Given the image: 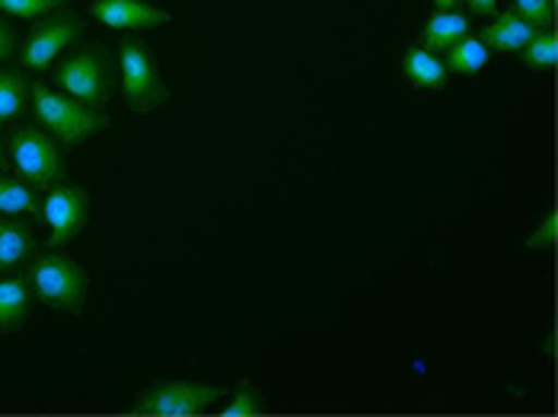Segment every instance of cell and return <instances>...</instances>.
<instances>
[{"label": "cell", "instance_id": "obj_1", "mask_svg": "<svg viewBox=\"0 0 558 417\" xmlns=\"http://www.w3.org/2000/svg\"><path fill=\"white\" fill-rule=\"evenodd\" d=\"M29 102H33L36 122H39L61 147L86 144L89 137H96L99 131L109 127V119H106L102 109H93V106H86V102H77L74 96L58 93V89H51V86L45 84H33Z\"/></svg>", "mask_w": 558, "mask_h": 417}, {"label": "cell", "instance_id": "obj_2", "mask_svg": "<svg viewBox=\"0 0 558 417\" xmlns=\"http://www.w3.org/2000/svg\"><path fill=\"white\" fill-rule=\"evenodd\" d=\"M119 84H122L125 106L137 115L154 112L170 99V86L160 77L154 51L134 36L122 39L119 45Z\"/></svg>", "mask_w": 558, "mask_h": 417}, {"label": "cell", "instance_id": "obj_3", "mask_svg": "<svg viewBox=\"0 0 558 417\" xmlns=\"http://www.w3.org/2000/svg\"><path fill=\"white\" fill-rule=\"evenodd\" d=\"M29 284L43 303H48L51 309H61V312H81L86 303V291H89V278L84 268L61 252H48V255L36 258V265L29 271Z\"/></svg>", "mask_w": 558, "mask_h": 417}, {"label": "cell", "instance_id": "obj_4", "mask_svg": "<svg viewBox=\"0 0 558 417\" xmlns=\"http://www.w3.org/2000/svg\"><path fill=\"white\" fill-rule=\"evenodd\" d=\"M112 61L102 45H84L77 54L61 61L54 71V84L77 102H86L93 109H102L112 96Z\"/></svg>", "mask_w": 558, "mask_h": 417}, {"label": "cell", "instance_id": "obj_5", "mask_svg": "<svg viewBox=\"0 0 558 417\" xmlns=\"http://www.w3.org/2000/svg\"><path fill=\"white\" fill-rule=\"evenodd\" d=\"M13 167L20 172V179H26L33 188H51L61 175H64V157H61V144L39 127H16L10 134V147H7Z\"/></svg>", "mask_w": 558, "mask_h": 417}, {"label": "cell", "instance_id": "obj_6", "mask_svg": "<svg viewBox=\"0 0 558 417\" xmlns=\"http://www.w3.org/2000/svg\"><path fill=\"white\" fill-rule=\"evenodd\" d=\"M220 398H223V389H217L211 382H195V379L157 382L134 402L131 412L141 417H192L205 415Z\"/></svg>", "mask_w": 558, "mask_h": 417}, {"label": "cell", "instance_id": "obj_7", "mask_svg": "<svg viewBox=\"0 0 558 417\" xmlns=\"http://www.w3.org/2000/svg\"><path fill=\"white\" fill-rule=\"evenodd\" d=\"M81 36H84V20H81L77 13H51V16L43 20L39 26H33L29 36H26L23 45L16 48L20 64H23L26 71L43 74V71L51 68V61H54L64 48H71V45L77 42Z\"/></svg>", "mask_w": 558, "mask_h": 417}, {"label": "cell", "instance_id": "obj_8", "mask_svg": "<svg viewBox=\"0 0 558 417\" xmlns=\"http://www.w3.org/2000/svg\"><path fill=\"white\" fill-rule=\"evenodd\" d=\"M43 220L48 226L51 246L64 249L71 246L86 230L89 220V195L81 185L71 182H54L43 198Z\"/></svg>", "mask_w": 558, "mask_h": 417}, {"label": "cell", "instance_id": "obj_9", "mask_svg": "<svg viewBox=\"0 0 558 417\" xmlns=\"http://www.w3.org/2000/svg\"><path fill=\"white\" fill-rule=\"evenodd\" d=\"M89 13L96 23L119 33H150L172 23L170 10L147 0H89Z\"/></svg>", "mask_w": 558, "mask_h": 417}, {"label": "cell", "instance_id": "obj_10", "mask_svg": "<svg viewBox=\"0 0 558 417\" xmlns=\"http://www.w3.org/2000/svg\"><path fill=\"white\" fill-rule=\"evenodd\" d=\"M402 74H405V81L415 86V89H444V86L450 84V77H453L447 71L444 58L430 54L422 42H412L405 48V54H402Z\"/></svg>", "mask_w": 558, "mask_h": 417}, {"label": "cell", "instance_id": "obj_11", "mask_svg": "<svg viewBox=\"0 0 558 417\" xmlns=\"http://www.w3.org/2000/svg\"><path fill=\"white\" fill-rule=\"evenodd\" d=\"M470 29H473V23H470L466 13H460V10H437L425 23V29H422V45L428 48L430 54H444L457 42H463L470 36Z\"/></svg>", "mask_w": 558, "mask_h": 417}, {"label": "cell", "instance_id": "obj_12", "mask_svg": "<svg viewBox=\"0 0 558 417\" xmlns=\"http://www.w3.org/2000/svg\"><path fill=\"white\" fill-rule=\"evenodd\" d=\"M36 252L33 226L16 217H0V271H16Z\"/></svg>", "mask_w": 558, "mask_h": 417}, {"label": "cell", "instance_id": "obj_13", "mask_svg": "<svg viewBox=\"0 0 558 417\" xmlns=\"http://www.w3.org/2000/svg\"><path fill=\"white\" fill-rule=\"evenodd\" d=\"M33 284L29 278H3L0 281V332L20 329L33 312Z\"/></svg>", "mask_w": 558, "mask_h": 417}, {"label": "cell", "instance_id": "obj_14", "mask_svg": "<svg viewBox=\"0 0 558 417\" xmlns=\"http://www.w3.org/2000/svg\"><path fill=\"white\" fill-rule=\"evenodd\" d=\"M533 36H536V26L526 23L517 10H508L495 16L492 26H485L482 42L488 45V51H520Z\"/></svg>", "mask_w": 558, "mask_h": 417}, {"label": "cell", "instance_id": "obj_15", "mask_svg": "<svg viewBox=\"0 0 558 417\" xmlns=\"http://www.w3.org/2000/svg\"><path fill=\"white\" fill-rule=\"evenodd\" d=\"M20 213L43 217V198L26 179H13L0 172V217H20Z\"/></svg>", "mask_w": 558, "mask_h": 417}, {"label": "cell", "instance_id": "obj_16", "mask_svg": "<svg viewBox=\"0 0 558 417\" xmlns=\"http://www.w3.org/2000/svg\"><path fill=\"white\" fill-rule=\"evenodd\" d=\"M488 58H492L488 45L482 42V39H473V36H466L463 42H457L450 51H444L447 71H450V74H460V77H473V74H478V71L488 64Z\"/></svg>", "mask_w": 558, "mask_h": 417}, {"label": "cell", "instance_id": "obj_17", "mask_svg": "<svg viewBox=\"0 0 558 417\" xmlns=\"http://www.w3.org/2000/svg\"><path fill=\"white\" fill-rule=\"evenodd\" d=\"M29 93H33V84L29 77H23V71L0 68V122L16 119L26 109Z\"/></svg>", "mask_w": 558, "mask_h": 417}, {"label": "cell", "instance_id": "obj_18", "mask_svg": "<svg viewBox=\"0 0 558 417\" xmlns=\"http://www.w3.org/2000/svg\"><path fill=\"white\" fill-rule=\"evenodd\" d=\"M517 54H520V61H523L530 71H553L558 61L556 29H553V26H546V29H536V36L523 45Z\"/></svg>", "mask_w": 558, "mask_h": 417}, {"label": "cell", "instance_id": "obj_19", "mask_svg": "<svg viewBox=\"0 0 558 417\" xmlns=\"http://www.w3.org/2000/svg\"><path fill=\"white\" fill-rule=\"evenodd\" d=\"M223 417H256L262 415V395H258L253 385H236V392L230 395V405L220 408Z\"/></svg>", "mask_w": 558, "mask_h": 417}, {"label": "cell", "instance_id": "obj_20", "mask_svg": "<svg viewBox=\"0 0 558 417\" xmlns=\"http://www.w3.org/2000/svg\"><path fill=\"white\" fill-rule=\"evenodd\" d=\"M64 0H0V13L20 16V20H39L61 7Z\"/></svg>", "mask_w": 558, "mask_h": 417}, {"label": "cell", "instance_id": "obj_21", "mask_svg": "<svg viewBox=\"0 0 558 417\" xmlns=\"http://www.w3.org/2000/svg\"><path fill=\"white\" fill-rule=\"evenodd\" d=\"M514 10L536 29H546L556 23V0H517Z\"/></svg>", "mask_w": 558, "mask_h": 417}, {"label": "cell", "instance_id": "obj_22", "mask_svg": "<svg viewBox=\"0 0 558 417\" xmlns=\"http://www.w3.org/2000/svg\"><path fill=\"white\" fill-rule=\"evenodd\" d=\"M556 233H558V217L556 210L546 213V220L526 236V249L530 252H553L556 249Z\"/></svg>", "mask_w": 558, "mask_h": 417}, {"label": "cell", "instance_id": "obj_23", "mask_svg": "<svg viewBox=\"0 0 558 417\" xmlns=\"http://www.w3.org/2000/svg\"><path fill=\"white\" fill-rule=\"evenodd\" d=\"M16 51V33L7 20H0V61H7Z\"/></svg>", "mask_w": 558, "mask_h": 417}, {"label": "cell", "instance_id": "obj_24", "mask_svg": "<svg viewBox=\"0 0 558 417\" xmlns=\"http://www.w3.org/2000/svg\"><path fill=\"white\" fill-rule=\"evenodd\" d=\"M466 7L478 13V16H488V13H495L498 10V0H466Z\"/></svg>", "mask_w": 558, "mask_h": 417}, {"label": "cell", "instance_id": "obj_25", "mask_svg": "<svg viewBox=\"0 0 558 417\" xmlns=\"http://www.w3.org/2000/svg\"><path fill=\"white\" fill-rule=\"evenodd\" d=\"M460 3H463V0H434L437 10H460Z\"/></svg>", "mask_w": 558, "mask_h": 417}, {"label": "cell", "instance_id": "obj_26", "mask_svg": "<svg viewBox=\"0 0 558 417\" xmlns=\"http://www.w3.org/2000/svg\"><path fill=\"white\" fill-rule=\"evenodd\" d=\"M546 354H549V357L556 354V338H549V341H546Z\"/></svg>", "mask_w": 558, "mask_h": 417}, {"label": "cell", "instance_id": "obj_27", "mask_svg": "<svg viewBox=\"0 0 558 417\" xmlns=\"http://www.w3.org/2000/svg\"><path fill=\"white\" fill-rule=\"evenodd\" d=\"M0 163H3V144H0Z\"/></svg>", "mask_w": 558, "mask_h": 417}]
</instances>
